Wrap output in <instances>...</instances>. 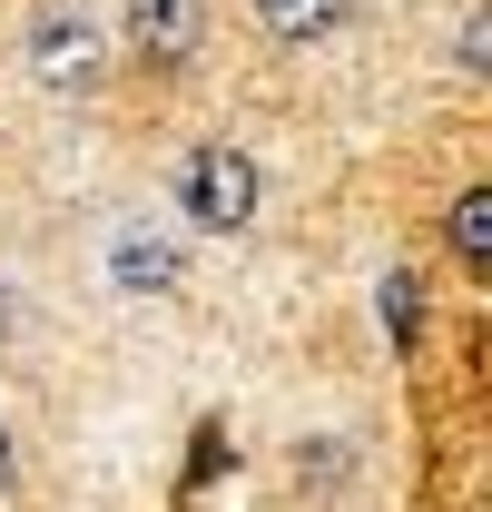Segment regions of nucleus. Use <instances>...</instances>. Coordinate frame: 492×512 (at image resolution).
Returning <instances> with one entry per match:
<instances>
[{"label":"nucleus","mask_w":492,"mask_h":512,"mask_svg":"<svg viewBox=\"0 0 492 512\" xmlns=\"http://www.w3.org/2000/svg\"><path fill=\"white\" fill-rule=\"evenodd\" d=\"M187 217L217 227V237H237L246 217H256V158L246 148H197L187 158Z\"/></svg>","instance_id":"obj_2"},{"label":"nucleus","mask_w":492,"mask_h":512,"mask_svg":"<svg viewBox=\"0 0 492 512\" xmlns=\"http://www.w3.org/2000/svg\"><path fill=\"white\" fill-rule=\"evenodd\" d=\"M335 10H345V0H256V20H266L276 40H315V30H335Z\"/></svg>","instance_id":"obj_7"},{"label":"nucleus","mask_w":492,"mask_h":512,"mask_svg":"<svg viewBox=\"0 0 492 512\" xmlns=\"http://www.w3.org/2000/svg\"><path fill=\"white\" fill-rule=\"evenodd\" d=\"M187 40H197V10L187 0H138V50L148 60H178Z\"/></svg>","instance_id":"obj_4"},{"label":"nucleus","mask_w":492,"mask_h":512,"mask_svg":"<svg viewBox=\"0 0 492 512\" xmlns=\"http://www.w3.org/2000/svg\"><path fill=\"white\" fill-rule=\"evenodd\" d=\"M483 69H492V20L473 10V20H463V79H483Z\"/></svg>","instance_id":"obj_8"},{"label":"nucleus","mask_w":492,"mask_h":512,"mask_svg":"<svg viewBox=\"0 0 492 512\" xmlns=\"http://www.w3.org/2000/svg\"><path fill=\"white\" fill-rule=\"evenodd\" d=\"M109 276H119V296H168L178 286V237L168 227H119L109 237Z\"/></svg>","instance_id":"obj_3"},{"label":"nucleus","mask_w":492,"mask_h":512,"mask_svg":"<svg viewBox=\"0 0 492 512\" xmlns=\"http://www.w3.org/2000/svg\"><path fill=\"white\" fill-rule=\"evenodd\" d=\"M20 50H30V79H40V89H99V69H109V30H99L79 0H50V10H30Z\"/></svg>","instance_id":"obj_1"},{"label":"nucleus","mask_w":492,"mask_h":512,"mask_svg":"<svg viewBox=\"0 0 492 512\" xmlns=\"http://www.w3.org/2000/svg\"><path fill=\"white\" fill-rule=\"evenodd\" d=\"M443 237H453V256H463V266H483V256H492V188H463V197H453Z\"/></svg>","instance_id":"obj_5"},{"label":"nucleus","mask_w":492,"mask_h":512,"mask_svg":"<svg viewBox=\"0 0 492 512\" xmlns=\"http://www.w3.org/2000/svg\"><path fill=\"white\" fill-rule=\"evenodd\" d=\"M384 335H394V345H414V335H424V276H414V266H394V276H384Z\"/></svg>","instance_id":"obj_6"}]
</instances>
